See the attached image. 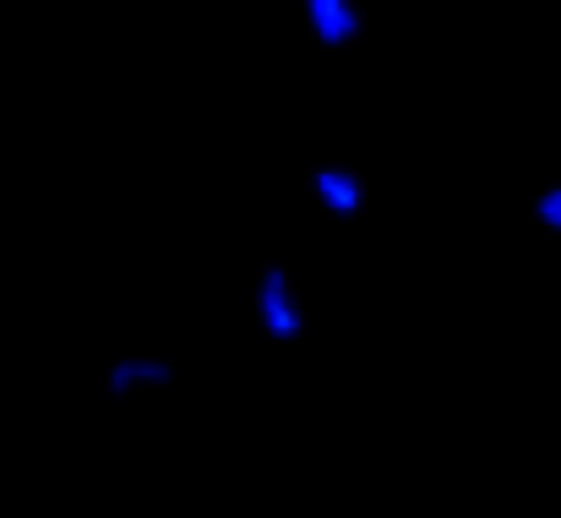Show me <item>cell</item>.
<instances>
[{"label":"cell","mask_w":561,"mask_h":518,"mask_svg":"<svg viewBox=\"0 0 561 518\" xmlns=\"http://www.w3.org/2000/svg\"><path fill=\"white\" fill-rule=\"evenodd\" d=\"M535 224H540V229H551V235H561V180L557 185H546V191L535 196Z\"/></svg>","instance_id":"cell-5"},{"label":"cell","mask_w":561,"mask_h":518,"mask_svg":"<svg viewBox=\"0 0 561 518\" xmlns=\"http://www.w3.org/2000/svg\"><path fill=\"white\" fill-rule=\"evenodd\" d=\"M175 382V365L164 354H148V349H131L121 360L104 365V393L110 398H142V393H164Z\"/></svg>","instance_id":"cell-2"},{"label":"cell","mask_w":561,"mask_h":518,"mask_svg":"<svg viewBox=\"0 0 561 518\" xmlns=\"http://www.w3.org/2000/svg\"><path fill=\"white\" fill-rule=\"evenodd\" d=\"M251 312H256V323H262V334H267L273 345H295V339L306 334V306H300V290H295V279H289L284 262H267V268L256 273V284H251Z\"/></svg>","instance_id":"cell-1"},{"label":"cell","mask_w":561,"mask_h":518,"mask_svg":"<svg viewBox=\"0 0 561 518\" xmlns=\"http://www.w3.org/2000/svg\"><path fill=\"white\" fill-rule=\"evenodd\" d=\"M300 11H306V27L322 49H350L366 33L360 0H300Z\"/></svg>","instance_id":"cell-3"},{"label":"cell","mask_w":561,"mask_h":518,"mask_svg":"<svg viewBox=\"0 0 561 518\" xmlns=\"http://www.w3.org/2000/svg\"><path fill=\"white\" fill-rule=\"evenodd\" d=\"M311 191H317L322 213H333V218H360V207H366V180L350 165H317Z\"/></svg>","instance_id":"cell-4"}]
</instances>
